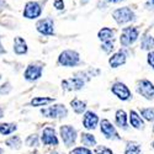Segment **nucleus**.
<instances>
[{
  "instance_id": "nucleus-16",
  "label": "nucleus",
  "mask_w": 154,
  "mask_h": 154,
  "mask_svg": "<svg viewBox=\"0 0 154 154\" xmlns=\"http://www.w3.org/2000/svg\"><path fill=\"white\" fill-rule=\"evenodd\" d=\"M109 63H110V66L112 68H119L121 66H123V64L126 63V54L122 53V52H117V53H115L110 57L109 59Z\"/></svg>"
},
{
  "instance_id": "nucleus-20",
  "label": "nucleus",
  "mask_w": 154,
  "mask_h": 154,
  "mask_svg": "<svg viewBox=\"0 0 154 154\" xmlns=\"http://www.w3.org/2000/svg\"><path fill=\"white\" fill-rule=\"evenodd\" d=\"M70 106L73 109V111L78 115H82L83 112H85V109H86V102L85 101H82L79 99H73L70 101Z\"/></svg>"
},
{
  "instance_id": "nucleus-18",
  "label": "nucleus",
  "mask_w": 154,
  "mask_h": 154,
  "mask_svg": "<svg viewBox=\"0 0 154 154\" xmlns=\"http://www.w3.org/2000/svg\"><path fill=\"white\" fill-rule=\"evenodd\" d=\"M113 36H115V31L109 29V27H102L99 33H97V37L99 40L102 41V42H107V41H113Z\"/></svg>"
},
{
  "instance_id": "nucleus-3",
  "label": "nucleus",
  "mask_w": 154,
  "mask_h": 154,
  "mask_svg": "<svg viewBox=\"0 0 154 154\" xmlns=\"http://www.w3.org/2000/svg\"><path fill=\"white\" fill-rule=\"evenodd\" d=\"M41 113L47 119H64V117H67L68 110L66 109L64 105L58 104V105H53L47 109H42Z\"/></svg>"
},
{
  "instance_id": "nucleus-11",
  "label": "nucleus",
  "mask_w": 154,
  "mask_h": 154,
  "mask_svg": "<svg viewBox=\"0 0 154 154\" xmlns=\"http://www.w3.org/2000/svg\"><path fill=\"white\" fill-rule=\"evenodd\" d=\"M43 68L41 66H36V64H30L23 72V78L27 82H36L42 76Z\"/></svg>"
},
{
  "instance_id": "nucleus-38",
  "label": "nucleus",
  "mask_w": 154,
  "mask_h": 154,
  "mask_svg": "<svg viewBox=\"0 0 154 154\" xmlns=\"http://www.w3.org/2000/svg\"><path fill=\"white\" fill-rule=\"evenodd\" d=\"M4 116V112H3V110H2V107H0V119H2Z\"/></svg>"
},
{
  "instance_id": "nucleus-39",
  "label": "nucleus",
  "mask_w": 154,
  "mask_h": 154,
  "mask_svg": "<svg viewBox=\"0 0 154 154\" xmlns=\"http://www.w3.org/2000/svg\"><path fill=\"white\" fill-rule=\"evenodd\" d=\"M3 153H4V150H3L2 148H0V154H3Z\"/></svg>"
},
{
  "instance_id": "nucleus-15",
  "label": "nucleus",
  "mask_w": 154,
  "mask_h": 154,
  "mask_svg": "<svg viewBox=\"0 0 154 154\" xmlns=\"http://www.w3.org/2000/svg\"><path fill=\"white\" fill-rule=\"evenodd\" d=\"M27 43L26 41L23 40L22 37H15V40H14V52L19 56H22V54H26L27 53Z\"/></svg>"
},
{
  "instance_id": "nucleus-29",
  "label": "nucleus",
  "mask_w": 154,
  "mask_h": 154,
  "mask_svg": "<svg viewBox=\"0 0 154 154\" xmlns=\"http://www.w3.org/2000/svg\"><path fill=\"white\" fill-rule=\"evenodd\" d=\"M26 144L29 147H36V146H38V137H37V134L29 136L27 139H26Z\"/></svg>"
},
{
  "instance_id": "nucleus-17",
  "label": "nucleus",
  "mask_w": 154,
  "mask_h": 154,
  "mask_svg": "<svg viewBox=\"0 0 154 154\" xmlns=\"http://www.w3.org/2000/svg\"><path fill=\"white\" fill-rule=\"evenodd\" d=\"M130 123L133 128H136V130H142L143 126H144L142 117H140L134 110H131V112H130Z\"/></svg>"
},
{
  "instance_id": "nucleus-40",
  "label": "nucleus",
  "mask_w": 154,
  "mask_h": 154,
  "mask_svg": "<svg viewBox=\"0 0 154 154\" xmlns=\"http://www.w3.org/2000/svg\"><path fill=\"white\" fill-rule=\"evenodd\" d=\"M152 148L154 149V140H153V143H152Z\"/></svg>"
},
{
  "instance_id": "nucleus-22",
  "label": "nucleus",
  "mask_w": 154,
  "mask_h": 154,
  "mask_svg": "<svg viewBox=\"0 0 154 154\" xmlns=\"http://www.w3.org/2000/svg\"><path fill=\"white\" fill-rule=\"evenodd\" d=\"M80 140H82V144H84L85 147H94V146H96V138L91 133H82Z\"/></svg>"
},
{
  "instance_id": "nucleus-37",
  "label": "nucleus",
  "mask_w": 154,
  "mask_h": 154,
  "mask_svg": "<svg viewBox=\"0 0 154 154\" xmlns=\"http://www.w3.org/2000/svg\"><path fill=\"white\" fill-rule=\"evenodd\" d=\"M148 5H154V0H148Z\"/></svg>"
},
{
  "instance_id": "nucleus-2",
  "label": "nucleus",
  "mask_w": 154,
  "mask_h": 154,
  "mask_svg": "<svg viewBox=\"0 0 154 154\" xmlns=\"http://www.w3.org/2000/svg\"><path fill=\"white\" fill-rule=\"evenodd\" d=\"M112 17L119 25H123L134 20V12L128 6H125V8H120L115 10L112 12Z\"/></svg>"
},
{
  "instance_id": "nucleus-28",
  "label": "nucleus",
  "mask_w": 154,
  "mask_h": 154,
  "mask_svg": "<svg viewBox=\"0 0 154 154\" xmlns=\"http://www.w3.org/2000/svg\"><path fill=\"white\" fill-rule=\"evenodd\" d=\"M70 154H93V153L88 147H76L70 152Z\"/></svg>"
},
{
  "instance_id": "nucleus-9",
  "label": "nucleus",
  "mask_w": 154,
  "mask_h": 154,
  "mask_svg": "<svg viewBox=\"0 0 154 154\" xmlns=\"http://www.w3.org/2000/svg\"><path fill=\"white\" fill-rule=\"evenodd\" d=\"M36 29L41 35L45 36H52L54 33V22L52 19H42L40 21H37Z\"/></svg>"
},
{
  "instance_id": "nucleus-21",
  "label": "nucleus",
  "mask_w": 154,
  "mask_h": 154,
  "mask_svg": "<svg viewBox=\"0 0 154 154\" xmlns=\"http://www.w3.org/2000/svg\"><path fill=\"white\" fill-rule=\"evenodd\" d=\"M116 125L121 128L127 127V113L125 110H117L116 111Z\"/></svg>"
},
{
  "instance_id": "nucleus-31",
  "label": "nucleus",
  "mask_w": 154,
  "mask_h": 154,
  "mask_svg": "<svg viewBox=\"0 0 154 154\" xmlns=\"http://www.w3.org/2000/svg\"><path fill=\"white\" fill-rule=\"evenodd\" d=\"M101 48L105 51L106 53H110L113 51V41H107V42H102Z\"/></svg>"
},
{
  "instance_id": "nucleus-12",
  "label": "nucleus",
  "mask_w": 154,
  "mask_h": 154,
  "mask_svg": "<svg viewBox=\"0 0 154 154\" xmlns=\"http://www.w3.org/2000/svg\"><path fill=\"white\" fill-rule=\"evenodd\" d=\"M137 91L142 95L143 97L150 100L154 97V84L147 79H143L138 83V88H137Z\"/></svg>"
},
{
  "instance_id": "nucleus-10",
  "label": "nucleus",
  "mask_w": 154,
  "mask_h": 154,
  "mask_svg": "<svg viewBox=\"0 0 154 154\" xmlns=\"http://www.w3.org/2000/svg\"><path fill=\"white\" fill-rule=\"evenodd\" d=\"M100 130H101V133L107 139H120V136L116 131V128H115V126L106 119H104L100 122Z\"/></svg>"
},
{
  "instance_id": "nucleus-35",
  "label": "nucleus",
  "mask_w": 154,
  "mask_h": 154,
  "mask_svg": "<svg viewBox=\"0 0 154 154\" xmlns=\"http://www.w3.org/2000/svg\"><path fill=\"white\" fill-rule=\"evenodd\" d=\"M107 3H112V4H116V3H120V2H123V0H106Z\"/></svg>"
},
{
  "instance_id": "nucleus-4",
  "label": "nucleus",
  "mask_w": 154,
  "mask_h": 154,
  "mask_svg": "<svg viewBox=\"0 0 154 154\" xmlns=\"http://www.w3.org/2000/svg\"><path fill=\"white\" fill-rule=\"evenodd\" d=\"M59 133H60L62 140H63V143L66 144V147H72L75 143V140H76V130L73 126H70V125L60 126Z\"/></svg>"
},
{
  "instance_id": "nucleus-7",
  "label": "nucleus",
  "mask_w": 154,
  "mask_h": 154,
  "mask_svg": "<svg viewBox=\"0 0 154 154\" xmlns=\"http://www.w3.org/2000/svg\"><path fill=\"white\" fill-rule=\"evenodd\" d=\"M42 14V8L41 5L36 3V2H29L26 5H25V9H23V17L26 19H37L40 17Z\"/></svg>"
},
{
  "instance_id": "nucleus-14",
  "label": "nucleus",
  "mask_w": 154,
  "mask_h": 154,
  "mask_svg": "<svg viewBox=\"0 0 154 154\" xmlns=\"http://www.w3.org/2000/svg\"><path fill=\"white\" fill-rule=\"evenodd\" d=\"M99 123V117L93 111H86L84 113V117H83V126L86 128V130L91 131V130H95L96 126Z\"/></svg>"
},
{
  "instance_id": "nucleus-43",
  "label": "nucleus",
  "mask_w": 154,
  "mask_h": 154,
  "mask_svg": "<svg viewBox=\"0 0 154 154\" xmlns=\"http://www.w3.org/2000/svg\"><path fill=\"white\" fill-rule=\"evenodd\" d=\"M2 3H3V2H2V0H0V4H2Z\"/></svg>"
},
{
  "instance_id": "nucleus-42",
  "label": "nucleus",
  "mask_w": 154,
  "mask_h": 154,
  "mask_svg": "<svg viewBox=\"0 0 154 154\" xmlns=\"http://www.w3.org/2000/svg\"><path fill=\"white\" fill-rule=\"evenodd\" d=\"M153 133H154V127H153Z\"/></svg>"
},
{
  "instance_id": "nucleus-5",
  "label": "nucleus",
  "mask_w": 154,
  "mask_h": 154,
  "mask_svg": "<svg viewBox=\"0 0 154 154\" xmlns=\"http://www.w3.org/2000/svg\"><path fill=\"white\" fill-rule=\"evenodd\" d=\"M138 36H139V31L136 27H125L120 37V43L123 47H128L137 41Z\"/></svg>"
},
{
  "instance_id": "nucleus-36",
  "label": "nucleus",
  "mask_w": 154,
  "mask_h": 154,
  "mask_svg": "<svg viewBox=\"0 0 154 154\" xmlns=\"http://www.w3.org/2000/svg\"><path fill=\"white\" fill-rule=\"evenodd\" d=\"M0 53H5V49L3 48V46H2V42H0Z\"/></svg>"
},
{
  "instance_id": "nucleus-23",
  "label": "nucleus",
  "mask_w": 154,
  "mask_h": 154,
  "mask_svg": "<svg viewBox=\"0 0 154 154\" xmlns=\"http://www.w3.org/2000/svg\"><path fill=\"white\" fill-rule=\"evenodd\" d=\"M16 125L15 123H0V134L2 136H8L11 134L12 132L16 131Z\"/></svg>"
},
{
  "instance_id": "nucleus-34",
  "label": "nucleus",
  "mask_w": 154,
  "mask_h": 154,
  "mask_svg": "<svg viewBox=\"0 0 154 154\" xmlns=\"http://www.w3.org/2000/svg\"><path fill=\"white\" fill-rule=\"evenodd\" d=\"M6 86V83L5 84H3L2 86H0V94H8L10 90H11V86H10V84L8 85V88H5Z\"/></svg>"
},
{
  "instance_id": "nucleus-8",
  "label": "nucleus",
  "mask_w": 154,
  "mask_h": 154,
  "mask_svg": "<svg viewBox=\"0 0 154 154\" xmlns=\"http://www.w3.org/2000/svg\"><path fill=\"white\" fill-rule=\"evenodd\" d=\"M111 91L112 94H115V96H117L120 100L122 101H127V100H130L131 99V91H130V89L127 88L126 84L121 83V82H117V83H115L111 88Z\"/></svg>"
},
{
  "instance_id": "nucleus-32",
  "label": "nucleus",
  "mask_w": 154,
  "mask_h": 154,
  "mask_svg": "<svg viewBox=\"0 0 154 154\" xmlns=\"http://www.w3.org/2000/svg\"><path fill=\"white\" fill-rule=\"evenodd\" d=\"M147 62H148V64H149V66L154 69V52H152V51H150V52L148 53V57H147Z\"/></svg>"
},
{
  "instance_id": "nucleus-19",
  "label": "nucleus",
  "mask_w": 154,
  "mask_h": 154,
  "mask_svg": "<svg viewBox=\"0 0 154 154\" xmlns=\"http://www.w3.org/2000/svg\"><path fill=\"white\" fill-rule=\"evenodd\" d=\"M54 102L53 97H46V96H36L31 100V106L33 107H40V106H46L48 104Z\"/></svg>"
},
{
  "instance_id": "nucleus-26",
  "label": "nucleus",
  "mask_w": 154,
  "mask_h": 154,
  "mask_svg": "<svg viewBox=\"0 0 154 154\" xmlns=\"http://www.w3.org/2000/svg\"><path fill=\"white\" fill-rule=\"evenodd\" d=\"M140 115L142 117L146 119L149 122H154V107H147V109H140Z\"/></svg>"
},
{
  "instance_id": "nucleus-30",
  "label": "nucleus",
  "mask_w": 154,
  "mask_h": 154,
  "mask_svg": "<svg viewBox=\"0 0 154 154\" xmlns=\"http://www.w3.org/2000/svg\"><path fill=\"white\" fill-rule=\"evenodd\" d=\"M95 153L96 154H113V152L110 148L104 147V146H97L95 148Z\"/></svg>"
},
{
  "instance_id": "nucleus-13",
  "label": "nucleus",
  "mask_w": 154,
  "mask_h": 154,
  "mask_svg": "<svg viewBox=\"0 0 154 154\" xmlns=\"http://www.w3.org/2000/svg\"><path fill=\"white\" fill-rule=\"evenodd\" d=\"M84 80L80 78H69L62 82V88L67 91H76L84 86Z\"/></svg>"
},
{
  "instance_id": "nucleus-6",
  "label": "nucleus",
  "mask_w": 154,
  "mask_h": 154,
  "mask_svg": "<svg viewBox=\"0 0 154 154\" xmlns=\"http://www.w3.org/2000/svg\"><path fill=\"white\" fill-rule=\"evenodd\" d=\"M41 140L45 146H58V143H59L56 130L53 127L43 128L42 134H41Z\"/></svg>"
},
{
  "instance_id": "nucleus-41",
  "label": "nucleus",
  "mask_w": 154,
  "mask_h": 154,
  "mask_svg": "<svg viewBox=\"0 0 154 154\" xmlns=\"http://www.w3.org/2000/svg\"><path fill=\"white\" fill-rule=\"evenodd\" d=\"M52 154H58V153H57V152H53V153H52Z\"/></svg>"
},
{
  "instance_id": "nucleus-1",
  "label": "nucleus",
  "mask_w": 154,
  "mask_h": 154,
  "mask_svg": "<svg viewBox=\"0 0 154 154\" xmlns=\"http://www.w3.org/2000/svg\"><path fill=\"white\" fill-rule=\"evenodd\" d=\"M79 62H80L79 53L73 49L63 51L58 57V63L63 67H75L76 64H79Z\"/></svg>"
},
{
  "instance_id": "nucleus-27",
  "label": "nucleus",
  "mask_w": 154,
  "mask_h": 154,
  "mask_svg": "<svg viewBox=\"0 0 154 154\" xmlns=\"http://www.w3.org/2000/svg\"><path fill=\"white\" fill-rule=\"evenodd\" d=\"M140 47H142V49H148V51H150L152 48H154V38L150 37V36L143 37L142 43H140Z\"/></svg>"
},
{
  "instance_id": "nucleus-33",
  "label": "nucleus",
  "mask_w": 154,
  "mask_h": 154,
  "mask_svg": "<svg viewBox=\"0 0 154 154\" xmlns=\"http://www.w3.org/2000/svg\"><path fill=\"white\" fill-rule=\"evenodd\" d=\"M53 5H54V8L57 10H63L64 9V2H63V0H54Z\"/></svg>"
},
{
  "instance_id": "nucleus-24",
  "label": "nucleus",
  "mask_w": 154,
  "mask_h": 154,
  "mask_svg": "<svg viewBox=\"0 0 154 154\" xmlns=\"http://www.w3.org/2000/svg\"><path fill=\"white\" fill-rule=\"evenodd\" d=\"M125 154H140V146L137 142H128L125 149Z\"/></svg>"
},
{
  "instance_id": "nucleus-25",
  "label": "nucleus",
  "mask_w": 154,
  "mask_h": 154,
  "mask_svg": "<svg viewBox=\"0 0 154 154\" xmlns=\"http://www.w3.org/2000/svg\"><path fill=\"white\" fill-rule=\"evenodd\" d=\"M5 144L9 146V147L12 148V149H20L22 142H21V138H20L19 136H14V137H11V138L6 139Z\"/></svg>"
}]
</instances>
